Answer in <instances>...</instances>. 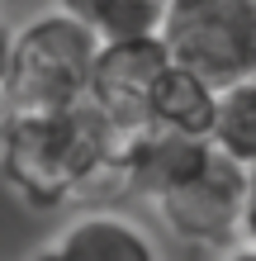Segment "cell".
<instances>
[{
	"instance_id": "obj_1",
	"label": "cell",
	"mask_w": 256,
	"mask_h": 261,
	"mask_svg": "<svg viewBox=\"0 0 256 261\" xmlns=\"http://www.w3.org/2000/svg\"><path fill=\"white\" fill-rule=\"evenodd\" d=\"M124 138L95 105L71 110H5L0 180L29 209H62L100 176H114Z\"/></svg>"
},
{
	"instance_id": "obj_2",
	"label": "cell",
	"mask_w": 256,
	"mask_h": 261,
	"mask_svg": "<svg viewBox=\"0 0 256 261\" xmlns=\"http://www.w3.org/2000/svg\"><path fill=\"white\" fill-rule=\"evenodd\" d=\"M104 38L67 10H43L14 29L5 110H71L90 100Z\"/></svg>"
},
{
	"instance_id": "obj_3",
	"label": "cell",
	"mask_w": 256,
	"mask_h": 261,
	"mask_svg": "<svg viewBox=\"0 0 256 261\" xmlns=\"http://www.w3.org/2000/svg\"><path fill=\"white\" fill-rule=\"evenodd\" d=\"M161 43L204 81L237 86L256 76V0H171Z\"/></svg>"
},
{
	"instance_id": "obj_4",
	"label": "cell",
	"mask_w": 256,
	"mask_h": 261,
	"mask_svg": "<svg viewBox=\"0 0 256 261\" xmlns=\"http://www.w3.org/2000/svg\"><path fill=\"white\" fill-rule=\"evenodd\" d=\"M152 204L176 238L204 242V247H228L247 219V166H237L209 143L204 157L190 171H180Z\"/></svg>"
},
{
	"instance_id": "obj_5",
	"label": "cell",
	"mask_w": 256,
	"mask_h": 261,
	"mask_svg": "<svg viewBox=\"0 0 256 261\" xmlns=\"http://www.w3.org/2000/svg\"><path fill=\"white\" fill-rule=\"evenodd\" d=\"M171 67V48L152 38H119L100 48V67H95V86H90V105L119 128V138H138L152 124V100H157V81Z\"/></svg>"
},
{
	"instance_id": "obj_6",
	"label": "cell",
	"mask_w": 256,
	"mask_h": 261,
	"mask_svg": "<svg viewBox=\"0 0 256 261\" xmlns=\"http://www.w3.org/2000/svg\"><path fill=\"white\" fill-rule=\"evenodd\" d=\"M34 261H161V252L143 223L114 209H90L57 228L34 252Z\"/></svg>"
},
{
	"instance_id": "obj_7",
	"label": "cell",
	"mask_w": 256,
	"mask_h": 261,
	"mask_svg": "<svg viewBox=\"0 0 256 261\" xmlns=\"http://www.w3.org/2000/svg\"><path fill=\"white\" fill-rule=\"evenodd\" d=\"M218 95L223 90L214 81H204L200 71L180 67L171 57V67L157 81V100H152V124L171 128V133H190V138H209L214 143V124H218Z\"/></svg>"
},
{
	"instance_id": "obj_8",
	"label": "cell",
	"mask_w": 256,
	"mask_h": 261,
	"mask_svg": "<svg viewBox=\"0 0 256 261\" xmlns=\"http://www.w3.org/2000/svg\"><path fill=\"white\" fill-rule=\"evenodd\" d=\"M57 10L76 14L86 29H95L104 43L119 38H152L166 24L171 0H57Z\"/></svg>"
},
{
	"instance_id": "obj_9",
	"label": "cell",
	"mask_w": 256,
	"mask_h": 261,
	"mask_svg": "<svg viewBox=\"0 0 256 261\" xmlns=\"http://www.w3.org/2000/svg\"><path fill=\"white\" fill-rule=\"evenodd\" d=\"M214 147L237 166H256V76L237 86H223L218 95V124H214Z\"/></svg>"
},
{
	"instance_id": "obj_10",
	"label": "cell",
	"mask_w": 256,
	"mask_h": 261,
	"mask_svg": "<svg viewBox=\"0 0 256 261\" xmlns=\"http://www.w3.org/2000/svg\"><path fill=\"white\" fill-rule=\"evenodd\" d=\"M10 62H14V29L0 19V95H5V81H10Z\"/></svg>"
},
{
	"instance_id": "obj_11",
	"label": "cell",
	"mask_w": 256,
	"mask_h": 261,
	"mask_svg": "<svg viewBox=\"0 0 256 261\" xmlns=\"http://www.w3.org/2000/svg\"><path fill=\"white\" fill-rule=\"evenodd\" d=\"M242 238L256 242V166L247 171V219H242Z\"/></svg>"
},
{
	"instance_id": "obj_12",
	"label": "cell",
	"mask_w": 256,
	"mask_h": 261,
	"mask_svg": "<svg viewBox=\"0 0 256 261\" xmlns=\"http://www.w3.org/2000/svg\"><path fill=\"white\" fill-rule=\"evenodd\" d=\"M223 261H256V242H242V247L223 252Z\"/></svg>"
}]
</instances>
